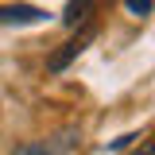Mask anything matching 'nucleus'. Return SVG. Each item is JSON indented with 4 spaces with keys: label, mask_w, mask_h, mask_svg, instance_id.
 I'll return each instance as SVG.
<instances>
[{
    "label": "nucleus",
    "mask_w": 155,
    "mask_h": 155,
    "mask_svg": "<svg viewBox=\"0 0 155 155\" xmlns=\"http://www.w3.org/2000/svg\"><path fill=\"white\" fill-rule=\"evenodd\" d=\"M89 39H93V27H85V31H81L78 39L62 43V51H58V54H51V70H66V66H70V62H74L78 54H81V47H85Z\"/></svg>",
    "instance_id": "nucleus-1"
},
{
    "label": "nucleus",
    "mask_w": 155,
    "mask_h": 155,
    "mask_svg": "<svg viewBox=\"0 0 155 155\" xmlns=\"http://www.w3.org/2000/svg\"><path fill=\"white\" fill-rule=\"evenodd\" d=\"M43 16H47V12L27 8V4H8V8H0V23H39Z\"/></svg>",
    "instance_id": "nucleus-2"
},
{
    "label": "nucleus",
    "mask_w": 155,
    "mask_h": 155,
    "mask_svg": "<svg viewBox=\"0 0 155 155\" xmlns=\"http://www.w3.org/2000/svg\"><path fill=\"white\" fill-rule=\"evenodd\" d=\"M89 16H93V0H70L62 23H66V27H78V23H85Z\"/></svg>",
    "instance_id": "nucleus-3"
},
{
    "label": "nucleus",
    "mask_w": 155,
    "mask_h": 155,
    "mask_svg": "<svg viewBox=\"0 0 155 155\" xmlns=\"http://www.w3.org/2000/svg\"><path fill=\"white\" fill-rule=\"evenodd\" d=\"M12 155H54V151H51V143H43V140H31V143H19Z\"/></svg>",
    "instance_id": "nucleus-4"
},
{
    "label": "nucleus",
    "mask_w": 155,
    "mask_h": 155,
    "mask_svg": "<svg viewBox=\"0 0 155 155\" xmlns=\"http://www.w3.org/2000/svg\"><path fill=\"white\" fill-rule=\"evenodd\" d=\"M128 12H136V16H147V12H151V0H128Z\"/></svg>",
    "instance_id": "nucleus-5"
},
{
    "label": "nucleus",
    "mask_w": 155,
    "mask_h": 155,
    "mask_svg": "<svg viewBox=\"0 0 155 155\" xmlns=\"http://www.w3.org/2000/svg\"><path fill=\"white\" fill-rule=\"evenodd\" d=\"M136 155H155V140L147 143V147H143V151H136Z\"/></svg>",
    "instance_id": "nucleus-6"
}]
</instances>
